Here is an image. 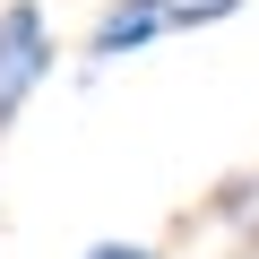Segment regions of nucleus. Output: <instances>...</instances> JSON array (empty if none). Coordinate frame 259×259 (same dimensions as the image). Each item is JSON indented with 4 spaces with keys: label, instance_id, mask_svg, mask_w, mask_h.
<instances>
[{
    "label": "nucleus",
    "instance_id": "2",
    "mask_svg": "<svg viewBox=\"0 0 259 259\" xmlns=\"http://www.w3.org/2000/svg\"><path fill=\"white\" fill-rule=\"evenodd\" d=\"M164 26H173V0H121V9H104V18H95V44H87V61H121V52L156 44Z\"/></svg>",
    "mask_w": 259,
    "mask_h": 259
},
{
    "label": "nucleus",
    "instance_id": "1",
    "mask_svg": "<svg viewBox=\"0 0 259 259\" xmlns=\"http://www.w3.org/2000/svg\"><path fill=\"white\" fill-rule=\"evenodd\" d=\"M52 78V26L35 0H9L0 9V130L26 112V95Z\"/></svg>",
    "mask_w": 259,
    "mask_h": 259
},
{
    "label": "nucleus",
    "instance_id": "3",
    "mask_svg": "<svg viewBox=\"0 0 259 259\" xmlns=\"http://www.w3.org/2000/svg\"><path fill=\"white\" fill-rule=\"evenodd\" d=\"M87 259H156V250H139V242H95Z\"/></svg>",
    "mask_w": 259,
    "mask_h": 259
}]
</instances>
